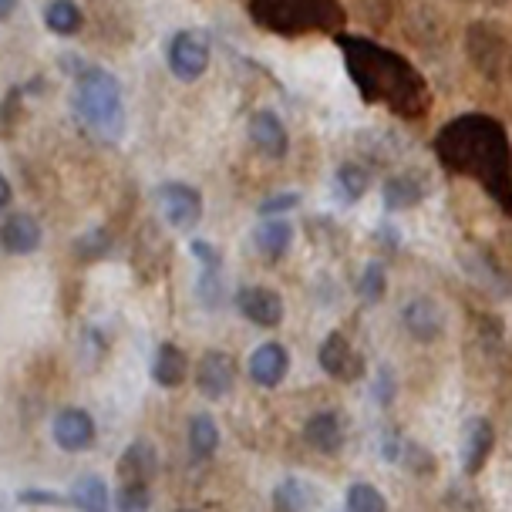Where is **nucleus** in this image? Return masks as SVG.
Returning <instances> with one entry per match:
<instances>
[{
  "instance_id": "nucleus-1",
  "label": "nucleus",
  "mask_w": 512,
  "mask_h": 512,
  "mask_svg": "<svg viewBox=\"0 0 512 512\" xmlns=\"http://www.w3.org/2000/svg\"><path fill=\"white\" fill-rule=\"evenodd\" d=\"M435 159L445 172L475 182L512 216V142L499 118L469 112L445 122L435 135Z\"/></svg>"
},
{
  "instance_id": "nucleus-2",
  "label": "nucleus",
  "mask_w": 512,
  "mask_h": 512,
  "mask_svg": "<svg viewBox=\"0 0 512 512\" xmlns=\"http://www.w3.org/2000/svg\"><path fill=\"white\" fill-rule=\"evenodd\" d=\"M337 44L344 51L347 75H351L364 102L384 105L401 118L425 115V108L432 105V91H428L425 78L411 68V61L401 58L398 51L384 48V44L354 38V34H341Z\"/></svg>"
},
{
  "instance_id": "nucleus-3",
  "label": "nucleus",
  "mask_w": 512,
  "mask_h": 512,
  "mask_svg": "<svg viewBox=\"0 0 512 512\" xmlns=\"http://www.w3.org/2000/svg\"><path fill=\"white\" fill-rule=\"evenodd\" d=\"M75 112L98 139L122 142L125 135V98L112 71L85 64L75 75Z\"/></svg>"
},
{
  "instance_id": "nucleus-4",
  "label": "nucleus",
  "mask_w": 512,
  "mask_h": 512,
  "mask_svg": "<svg viewBox=\"0 0 512 512\" xmlns=\"http://www.w3.org/2000/svg\"><path fill=\"white\" fill-rule=\"evenodd\" d=\"M250 17L263 31L297 38L310 31H337L344 24L341 0H250Z\"/></svg>"
},
{
  "instance_id": "nucleus-5",
  "label": "nucleus",
  "mask_w": 512,
  "mask_h": 512,
  "mask_svg": "<svg viewBox=\"0 0 512 512\" xmlns=\"http://www.w3.org/2000/svg\"><path fill=\"white\" fill-rule=\"evenodd\" d=\"M465 54H469L472 68L479 71L486 81H502L506 71L512 68V48L506 41V34L496 24H472L465 34Z\"/></svg>"
},
{
  "instance_id": "nucleus-6",
  "label": "nucleus",
  "mask_w": 512,
  "mask_h": 512,
  "mask_svg": "<svg viewBox=\"0 0 512 512\" xmlns=\"http://www.w3.org/2000/svg\"><path fill=\"white\" fill-rule=\"evenodd\" d=\"M317 364L327 378H334L341 384H358L368 378V361H364V354L351 344V337H344L341 331H331L320 341Z\"/></svg>"
},
{
  "instance_id": "nucleus-7",
  "label": "nucleus",
  "mask_w": 512,
  "mask_h": 512,
  "mask_svg": "<svg viewBox=\"0 0 512 512\" xmlns=\"http://www.w3.org/2000/svg\"><path fill=\"white\" fill-rule=\"evenodd\" d=\"M155 199H159V209L162 216H166V223L172 230H196L199 219H203V192L196 186H189V182H162L159 192H155Z\"/></svg>"
},
{
  "instance_id": "nucleus-8",
  "label": "nucleus",
  "mask_w": 512,
  "mask_h": 512,
  "mask_svg": "<svg viewBox=\"0 0 512 512\" xmlns=\"http://www.w3.org/2000/svg\"><path fill=\"white\" fill-rule=\"evenodd\" d=\"M169 71L179 81H196L206 75L209 68V41L199 31H179L172 34L169 48H166Z\"/></svg>"
},
{
  "instance_id": "nucleus-9",
  "label": "nucleus",
  "mask_w": 512,
  "mask_h": 512,
  "mask_svg": "<svg viewBox=\"0 0 512 512\" xmlns=\"http://www.w3.org/2000/svg\"><path fill=\"white\" fill-rule=\"evenodd\" d=\"M236 378H240V364L226 351H206L196 364V388L209 401L233 395Z\"/></svg>"
},
{
  "instance_id": "nucleus-10",
  "label": "nucleus",
  "mask_w": 512,
  "mask_h": 512,
  "mask_svg": "<svg viewBox=\"0 0 512 512\" xmlns=\"http://www.w3.org/2000/svg\"><path fill=\"white\" fill-rule=\"evenodd\" d=\"M445 324H448L445 310L435 297L418 294L401 307V327H405V334L418 344H435L438 337L445 334Z\"/></svg>"
},
{
  "instance_id": "nucleus-11",
  "label": "nucleus",
  "mask_w": 512,
  "mask_h": 512,
  "mask_svg": "<svg viewBox=\"0 0 512 512\" xmlns=\"http://www.w3.org/2000/svg\"><path fill=\"white\" fill-rule=\"evenodd\" d=\"M492 448H496V425L486 415H472L462 428V472L465 475H482L492 459Z\"/></svg>"
},
{
  "instance_id": "nucleus-12",
  "label": "nucleus",
  "mask_w": 512,
  "mask_h": 512,
  "mask_svg": "<svg viewBox=\"0 0 512 512\" xmlns=\"http://www.w3.org/2000/svg\"><path fill=\"white\" fill-rule=\"evenodd\" d=\"M236 310H240L253 327H263V331L280 327L283 317H287L283 297L270 287H243L240 294H236Z\"/></svg>"
},
{
  "instance_id": "nucleus-13",
  "label": "nucleus",
  "mask_w": 512,
  "mask_h": 512,
  "mask_svg": "<svg viewBox=\"0 0 512 512\" xmlns=\"http://www.w3.org/2000/svg\"><path fill=\"white\" fill-rule=\"evenodd\" d=\"M51 435L64 452H85V448L95 445L98 425L85 408H61L58 415H54Z\"/></svg>"
},
{
  "instance_id": "nucleus-14",
  "label": "nucleus",
  "mask_w": 512,
  "mask_h": 512,
  "mask_svg": "<svg viewBox=\"0 0 512 512\" xmlns=\"http://www.w3.org/2000/svg\"><path fill=\"white\" fill-rule=\"evenodd\" d=\"M250 142L253 149L263 155V159H283V155L290 152V135H287V125L280 122L277 112H270V108H260V112H253L250 118Z\"/></svg>"
},
{
  "instance_id": "nucleus-15",
  "label": "nucleus",
  "mask_w": 512,
  "mask_h": 512,
  "mask_svg": "<svg viewBox=\"0 0 512 512\" xmlns=\"http://www.w3.org/2000/svg\"><path fill=\"white\" fill-rule=\"evenodd\" d=\"M287 371H290V354L280 341L260 344L250 354V364H246V374H250V381L256 388H277V384L287 378Z\"/></svg>"
},
{
  "instance_id": "nucleus-16",
  "label": "nucleus",
  "mask_w": 512,
  "mask_h": 512,
  "mask_svg": "<svg viewBox=\"0 0 512 512\" xmlns=\"http://www.w3.org/2000/svg\"><path fill=\"white\" fill-rule=\"evenodd\" d=\"M300 435H304V442L320 455H337L347 442V428L341 422V415L331 408L314 411V415L304 422V428H300Z\"/></svg>"
},
{
  "instance_id": "nucleus-17",
  "label": "nucleus",
  "mask_w": 512,
  "mask_h": 512,
  "mask_svg": "<svg viewBox=\"0 0 512 512\" xmlns=\"http://www.w3.org/2000/svg\"><path fill=\"white\" fill-rule=\"evenodd\" d=\"M41 243H44V230L31 213H11L0 223V250L4 253L27 256V253H38Z\"/></svg>"
},
{
  "instance_id": "nucleus-18",
  "label": "nucleus",
  "mask_w": 512,
  "mask_h": 512,
  "mask_svg": "<svg viewBox=\"0 0 512 512\" xmlns=\"http://www.w3.org/2000/svg\"><path fill=\"white\" fill-rule=\"evenodd\" d=\"M290 243H294V226L283 216L260 219V226L253 230V246L263 263H280L290 253Z\"/></svg>"
},
{
  "instance_id": "nucleus-19",
  "label": "nucleus",
  "mask_w": 512,
  "mask_h": 512,
  "mask_svg": "<svg viewBox=\"0 0 512 512\" xmlns=\"http://www.w3.org/2000/svg\"><path fill=\"white\" fill-rule=\"evenodd\" d=\"M159 475V452H155L152 442L145 438H135L132 445H125V452L118 455V479L122 482H149Z\"/></svg>"
},
{
  "instance_id": "nucleus-20",
  "label": "nucleus",
  "mask_w": 512,
  "mask_h": 512,
  "mask_svg": "<svg viewBox=\"0 0 512 512\" xmlns=\"http://www.w3.org/2000/svg\"><path fill=\"white\" fill-rule=\"evenodd\" d=\"M428 196L422 176H415V172H398V176L384 179L381 186V203L388 213H405V209H415L422 206Z\"/></svg>"
},
{
  "instance_id": "nucleus-21",
  "label": "nucleus",
  "mask_w": 512,
  "mask_h": 512,
  "mask_svg": "<svg viewBox=\"0 0 512 512\" xmlns=\"http://www.w3.org/2000/svg\"><path fill=\"white\" fill-rule=\"evenodd\" d=\"M152 378L159 388H182L189 378V354L179 344L162 341L155 347V361H152Z\"/></svg>"
},
{
  "instance_id": "nucleus-22",
  "label": "nucleus",
  "mask_w": 512,
  "mask_h": 512,
  "mask_svg": "<svg viewBox=\"0 0 512 512\" xmlns=\"http://www.w3.org/2000/svg\"><path fill=\"white\" fill-rule=\"evenodd\" d=\"M186 442H189V452L196 462H206L216 455L219 448V425L213 415H206V411H199V415L189 418L186 425Z\"/></svg>"
},
{
  "instance_id": "nucleus-23",
  "label": "nucleus",
  "mask_w": 512,
  "mask_h": 512,
  "mask_svg": "<svg viewBox=\"0 0 512 512\" xmlns=\"http://www.w3.org/2000/svg\"><path fill=\"white\" fill-rule=\"evenodd\" d=\"M68 499L78 512H108V506H112L108 482L102 479V475H81V479H75Z\"/></svg>"
},
{
  "instance_id": "nucleus-24",
  "label": "nucleus",
  "mask_w": 512,
  "mask_h": 512,
  "mask_svg": "<svg viewBox=\"0 0 512 512\" xmlns=\"http://www.w3.org/2000/svg\"><path fill=\"white\" fill-rule=\"evenodd\" d=\"M81 7L75 0H51L48 7H44V24H48L51 34H58V38H75L81 31Z\"/></svg>"
},
{
  "instance_id": "nucleus-25",
  "label": "nucleus",
  "mask_w": 512,
  "mask_h": 512,
  "mask_svg": "<svg viewBox=\"0 0 512 512\" xmlns=\"http://www.w3.org/2000/svg\"><path fill=\"white\" fill-rule=\"evenodd\" d=\"M334 186H337V196H341V203H361L364 192L371 189V172L361 166V162H344L341 169H337L334 176Z\"/></svg>"
},
{
  "instance_id": "nucleus-26",
  "label": "nucleus",
  "mask_w": 512,
  "mask_h": 512,
  "mask_svg": "<svg viewBox=\"0 0 512 512\" xmlns=\"http://www.w3.org/2000/svg\"><path fill=\"white\" fill-rule=\"evenodd\" d=\"M273 509L277 512H310L314 509V492L300 479H283L273 486Z\"/></svg>"
},
{
  "instance_id": "nucleus-27",
  "label": "nucleus",
  "mask_w": 512,
  "mask_h": 512,
  "mask_svg": "<svg viewBox=\"0 0 512 512\" xmlns=\"http://www.w3.org/2000/svg\"><path fill=\"white\" fill-rule=\"evenodd\" d=\"M344 512H391V502L371 482H351L344 492Z\"/></svg>"
},
{
  "instance_id": "nucleus-28",
  "label": "nucleus",
  "mask_w": 512,
  "mask_h": 512,
  "mask_svg": "<svg viewBox=\"0 0 512 512\" xmlns=\"http://www.w3.org/2000/svg\"><path fill=\"white\" fill-rule=\"evenodd\" d=\"M398 465H405V469L411 475H418V479H428V475H435V469H438L435 452H428L422 442H411V438H405V448H401Z\"/></svg>"
},
{
  "instance_id": "nucleus-29",
  "label": "nucleus",
  "mask_w": 512,
  "mask_h": 512,
  "mask_svg": "<svg viewBox=\"0 0 512 512\" xmlns=\"http://www.w3.org/2000/svg\"><path fill=\"white\" fill-rule=\"evenodd\" d=\"M358 294L364 304H381L384 294H388V270L381 263H368L358 280Z\"/></svg>"
},
{
  "instance_id": "nucleus-30",
  "label": "nucleus",
  "mask_w": 512,
  "mask_h": 512,
  "mask_svg": "<svg viewBox=\"0 0 512 512\" xmlns=\"http://www.w3.org/2000/svg\"><path fill=\"white\" fill-rule=\"evenodd\" d=\"M118 512H149L152 509V489L145 482H122L115 496Z\"/></svg>"
},
{
  "instance_id": "nucleus-31",
  "label": "nucleus",
  "mask_w": 512,
  "mask_h": 512,
  "mask_svg": "<svg viewBox=\"0 0 512 512\" xmlns=\"http://www.w3.org/2000/svg\"><path fill=\"white\" fill-rule=\"evenodd\" d=\"M108 253H112V233H108V230H91V233L78 236V240H75V256H78V260H85V263L102 260V256H108Z\"/></svg>"
},
{
  "instance_id": "nucleus-32",
  "label": "nucleus",
  "mask_w": 512,
  "mask_h": 512,
  "mask_svg": "<svg viewBox=\"0 0 512 512\" xmlns=\"http://www.w3.org/2000/svg\"><path fill=\"white\" fill-rule=\"evenodd\" d=\"M371 395H374V401H378L381 408L395 405V398H398V378H395V371H391L388 364H384V368H378V374H374Z\"/></svg>"
},
{
  "instance_id": "nucleus-33",
  "label": "nucleus",
  "mask_w": 512,
  "mask_h": 512,
  "mask_svg": "<svg viewBox=\"0 0 512 512\" xmlns=\"http://www.w3.org/2000/svg\"><path fill=\"white\" fill-rule=\"evenodd\" d=\"M300 206V196L297 192H273V196H267L260 203V216L263 219H270V216H287V213H294V209Z\"/></svg>"
},
{
  "instance_id": "nucleus-34",
  "label": "nucleus",
  "mask_w": 512,
  "mask_h": 512,
  "mask_svg": "<svg viewBox=\"0 0 512 512\" xmlns=\"http://www.w3.org/2000/svg\"><path fill=\"white\" fill-rule=\"evenodd\" d=\"M17 502H21V506H71L68 496H58V492H41V489L17 492Z\"/></svg>"
},
{
  "instance_id": "nucleus-35",
  "label": "nucleus",
  "mask_w": 512,
  "mask_h": 512,
  "mask_svg": "<svg viewBox=\"0 0 512 512\" xmlns=\"http://www.w3.org/2000/svg\"><path fill=\"white\" fill-rule=\"evenodd\" d=\"M405 438H408V435H401L398 428H384L381 438H378V448H381L384 462H398V459H401V448H405Z\"/></svg>"
},
{
  "instance_id": "nucleus-36",
  "label": "nucleus",
  "mask_w": 512,
  "mask_h": 512,
  "mask_svg": "<svg viewBox=\"0 0 512 512\" xmlns=\"http://www.w3.org/2000/svg\"><path fill=\"white\" fill-rule=\"evenodd\" d=\"M189 250H192V256H196L199 263H203V270H219V267H223V256H219L216 246H209L206 240H192Z\"/></svg>"
},
{
  "instance_id": "nucleus-37",
  "label": "nucleus",
  "mask_w": 512,
  "mask_h": 512,
  "mask_svg": "<svg viewBox=\"0 0 512 512\" xmlns=\"http://www.w3.org/2000/svg\"><path fill=\"white\" fill-rule=\"evenodd\" d=\"M11 196H14L11 182H7V176H0V213H4V209L11 206Z\"/></svg>"
},
{
  "instance_id": "nucleus-38",
  "label": "nucleus",
  "mask_w": 512,
  "mask_h": 512,
  "mask_svg": "<svg viewBox=\"0 0 512 512\" xmlns=\"http://www.w3.org/2000/svg\"><path fill=\"white\" fill-rule=\"evenodd\" d=\"M17 11V0H0V21Z\"/></svg>"
},
{
  "instance_id": "nucleus-39",
  "label": "nucleus",
  "mask_w": 512,
  "mask_h": 512,
  "mask_svg": "<svg viewBox=\"0 0 512 512\" xmlns=\"http://www.w3.org/2000/svg\"><path fill=\"white\" fill-rule=\"evenodd\" d=\"M176 512H199V509H176Z\"/></svg>"
}]
</instances>
